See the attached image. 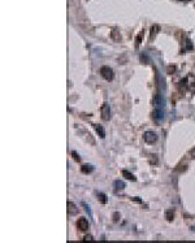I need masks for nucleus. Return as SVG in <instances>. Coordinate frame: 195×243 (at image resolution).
Here are the masks:
<instances>
[{
	"instance_id": "nucleus-1",
	"label": "nucleus",
	"mask_w": 195,
	"mask_h": 243,
	"mask_svg": "<svg viewBox=\"0 0 195 243\" xmlns=\"http://www.w3.org/2000/svg\"><path fill=\"white\" fill-rule=\"evenodd\" d=\"M100 76L104 78V80H107V81H113V78H115V73H113V70H112V68H109L107 66V65H104V66H102L100 68Z\"/></svg>"
},
{
	"instance_id": "nucleus-2",
	"label": "nucleus",
	"mask_w": 195,
	"mask_h": 243,
	"mask_svg": "<svg viewBox=\"0 0 195 243\" xmlns=\"http://www.w3.org/2000/svg\"><path fill=\"white\" fill-rule=\"evenodd\" d=\"M100 116L104 121H108L111 118V107H109L108 103H103V105L100 108Z\"/></svg>"
},
{
	"instance_id": "nucleus-3",
	"label": "nucleus",
	"mask_w": 195,
	"mask_h": 243,
	"mask_svg": "<svg viewBox=\"0 0 195 243\" xmlns=\"http://www.w3.org/2000/svg\"><path fill=\"white\" fill-rule=\"evenodd\" d=\"M152 118H153V121L156 122V124H160V122L164 120V111L161 108H155L153 109V112H152Z\"/></svg>"
},
{
	"instance_id": "nucleus-4",
	"label": "nucleus",
	"mask_w": 195,
	"mask_h": 243,
	"mask_svg": "<svg viewBox=\"0 0 195 243\" xmlns=\"http://www.w3.org/2000/svg\"><path fill=\"white\" fill-rule=\"evenodd\" d=\"M88 221L86 220L85 217H80L78 218V221H77V229L80 231H87L88 230Z\"/></svg>"
},
{
	"instance_id": "nucleus-5",
	"label": "nucleus",
	"mask_w": 195,
	"mask_h": 243,
	"mask_svg": "<svg viewBox=\"0 0 195 243\" xmlns=\"http://www.w3.org/2000/svg\"><path fill=\"white\" fill-rule=\"evenodd\" d=\"M143 139H145L146 143H150V144H151V143H155L157 141V135L153 131H146L145 135H143Z\"/></svg>"
},
{
	"instance_id": "nucleus-6",
	"label": "nucleus",
	"mask_w": 195,
	"mask_h": 243,
	"mask_svg": "<svg viewBox=\"0 0 195 243\" xmlns=\"http://www.w3.org/2000/svg\"><path fill=\"white\" fill-rule=\"evenodd\" d=\"M68 213H69L70 216H76L78 213V207L73 203V201H68Z\"/></svg>"
},
{
	"instance_id": "nucleus-7",
	"label": "nucleus",
	"mask_w": 195,
	"mask_h": 243,
	"mask_svg": "<svg viewBox=\"0 0 195 243\" xmlns=\"http://www.w3.org/2000/svg\"><path fill=\"white\" fill-rule=\"evenodd\" d=\"M92 126H94L95 131L98 133V135L100 136V138H105V131H104L103 126H102V125H98V124H92Z\"/></svg>"
},
{
	"instance_id": "nucleus-8",
	"label": "nucleus",
	"mask_w": 195,
	"mask_h": 243,
	"mask_svg": "<svg viewBox=\"0 0 195 243\" xmlns=\"http://www.w3.org/2000/svg\"><path fill=\"white\" fill-rule=\"evenodd\" d=\"M160 31V26L159 25H152L151 26V31H150V39H153L155 36L159 34Z\"/></svg>"
},
{
	"instance_id": "nucleus-9",
	"label": "nucleus",
	"mask_w": 195,
	"mask_h": 243,
	"mask_svg": "<svg viewBox=\"0 0 195 243\" xmlns=\"http://www.w3.org/2000/svg\"><path fill=\"white\" fill-rule=\"evenodd\" d=\"M111 38H112V40H115V42H121V34H120V31H117L116 29H113L111 31Z\"/></svg>"
},
{
	"instance_id": "nucleus-10",
	"label": "nucleus",
	"mask_w": 195,
	"mask_h": 243,
	"mask_svg": "<svg viewBox=\"0 0 195 243\" xmlns=\"http://www.w3.org/2000/svg\"><path fill=\"white\" fill-rule=\"evenodd\" d=\"M113 185H115V191H121V190L125 189V182H124V181L116 180Z\"/></svg>"
},
{
	"instance_id": "nucleus-11",
	"label": "nucleus",
	"mask_w": 195,
	"mask_h": 243,
	"mask_svg": "<svg viewBox=\"0 0 195 243\" xmlns=\"http://www.w3.org/2000/svg\"><path fill=\"white\" fill-rule=\"evenodd\" d=\"M92 170H94V166L92 165H88V164H85V165L81 166V172L83 174H90Z\"/></svg>"
},
{
	"instance_id": "nucleus-12",
	"label": "nucleus",
	"mask_w": 195,
	"mask_h": 243,
	"mask_svg": "<svg viewBox=\"0 0 195 243\" xmlns=\"http://www.w3.org/2000/svg\"><path fill=\"white\" fill-rule=\"evenodd\" d=\"M165 220L168 222H172L174 220V211L173 209H168L165 212Z\"/></svg>"
},
{
	"instance_id": "nucleus-13",
	"label": "nucleus",
	"mask_w": 195,
	"mask_h": 243,
	"mask_svg": "<svg viewBox=\"0 0 195 243\" xmlns=\"http://www.w3.org/2000/svg\"><path fill=\"white\" fill-rule=\"evenodd\" d=\"M122 176H124L126 180H129V181H137V178L134 177V174H131L130 172H128V170H122Z\"/></svg>"
},
{
	"instance_id": "nucleus-14",
	"label": "nucleus",
	"mask_w": 195,
	"mask_h": 243,
	"mask_svg": "<svg viewBox=\"0 0 195 243\" xmlns=\"http://www.w3.org/2000/svg\"><path fill=\"white\" fill-rule=\"evenodd\" d=\"M143 35H145V33H143V31H141L138 35H137V38H135V48H139V44L142 43Z\"/></svg>"
},
{
	"instance_id": "nucleus-15",
	"label": "nucleus",
	"mask_w": 195,
	"mask_h": 243,
	"mask_svg": "<svg viewBox=\"0 0 195 243\" xmlns=\"http://www.w3.org/2000/svg\"><path fill=\"white\" fill-rule=\"evenodd\" d=\"M98 200L100 201L102 204H107V201H108L107 195L103 194V193H98Z\"/></svg>"
},
{
	"instance_id": "nucleus-16",
	"label": "nucleus",
	"mask_w": 195,
	"mask_h": 243,
	"mask_svg": "<svg viewBox=\"0 0 195 243\" xmlns=\"http://www.w3.org/2000/svg\"><path fill=\"white\" fill-rule=\"evenodd\" d=\"M185 46H186V48H185L186 51H191V50L194 48V46H193V42H191V40H190L189 38H186V40H185Z\"/></svg>"
},
{
	"instance_id": "nucleus-17",
	"label": "nucleus",
	"mask_w": 195,
	"mask_h": 243,
	"mask_svg": "<svg viewBox=\"0 0 195 243\" xmlns=\"http://www.w3.org/2000/svg\"><path fill=\"white\" fill-rule=\"evenodd\" d=\"M72 156H73V159L76 160V161H78V163L81 161V157H80V155H78V153H77L76 151H73V152H72Z\"/></svg>"
},
{
	"instance_id": "nucleus-18",
	"label": "nucleus",
	"mask_w": 195,
	"mask_h": 243,
	"mask_svg": "<svg viewBox=\"0 0 195 243\" xmlns=\"http://www.w3.org/2000/svg\"><path fill=\"white\" fill-rule=\"evenodd\" d=\"M83 241H85V242H91V241H94V237H92V235H90V234H88V235H85V237H83Z\"/></svg>"
},
{
	"instance_id": "nucleus-19",
	"label": "nucleus",
	"mask_w": 195,
	"mask_h": 243,
	"mask_svg": "<svg viewBox=\"0 0 195 243\" xmlns=\"http://www.w3.org/2000/svg\"><path fill=\"white\" fill-rule=\"evenodd\" d=\"M120 217H121V216H120L118 212H115V213H113V221H115V222H118V221H120Z\"/></svg>"
},
{
	"instance_id": "nucleus-20",
	"label": "nucleus",
	"mask_w": 195,
	"mask_h": 243,
	"mask_svg": "<svg viewBox=\"0 0 195 243\" xmlns=\"http://www.w3.org/2000/svg\"><path fill=\"white\" fill-rule=\"evenodd\" d=\"M176 72V66H168V73L169 74H173Z\"/></svg>"
},
{
	"instance_id": "nucleus-21",
	"label": "nucleus",
	"mask_w": 195,
	"mask_h": 243,
	"mask_svg": "<svg viewBox=\"0 0 195 243\" xmlns=\"http://www.w3.org/2000/svg\"><path fill=\"white\" fill-rule=\"evenodd\" d=\"M191 230H193V231H195V226H193V228H191Z\"/></svg>"
},
{
	"instance_id": "nucleus-22",
	"label": "nucleus",
	"mask_w": 195,
	"mask_h": 243,
	"mask_svg": "<svg viewBox=\"0 0 195 243\" xmlns=\"http://www.w3.org/2000/svg\"><path fill=\"white\" fill-rule=\"evenodd\" d=\"M180 1H190V0H180Z\"/></svg>"
}]
</instances>
